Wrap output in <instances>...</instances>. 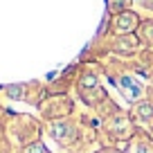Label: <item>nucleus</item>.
<instances>
[{"mask_svg": "<svg viewBox=\"0 0 153 153\" xmlns=\"http://www.w3.org/2000/svg\"><path fill=\"white\" fill-rule=\"evenodd\" d=\"M117 32H133L135 27H137V16L133 14V11H124V14L117 16Z\"/></svg>", "mask_w": 153, "mask_h": 153, "instance_id": "nucleus-1", "label": "nucleus"}, {"mask_svg": "<svg viewBox=\"0 0 153 153\" xmlns=\"http://www.w3.org/2000/svg\"><path fill=\"white\" fill-rule=\"evenodd\" d=\"M122 90H124V95L128 97V99H135V97H140V92H142V88H140L137 83L133 81V79H128V76H124V79H122Z\"/></svg>", "mask_w": 153, "mask_h": 153, "instance_id": "nucleus-2", "label": "nucleus"}, {"mask_svg": "<svg viewBox=\"0 0 153 153\" xmlns=\"http://www.w3.org/2000/svg\"><path fill=\"white\" fill-rule=\"evenodd\" d=\"M68 131H72V128H70L68 124H61V126H54V128H52V135L59 140V142H68V140H65V133H68Z\"/></svg>", "mask_w": 153, "mask_h": 153, "instance_id": "nucleus-3", "label": "nucleus"}, {"mask_svg": "<svg viewBox=\"0 0 153 153\" xmlns=\"http://www.w3.org/2000/svg\"><path fill=\"white\" fill-rule=\"evenodd\" d=\"M133 153H153V144L142 142L140 146H133Z\"/></svg>", "mask_w": 153, "mask_h": 153, "instance_id": "nucleus-4", "label": "nucleus"}, {"mask_svg": "<svg viewBox=\"0 0 153 153\" xmlns=\"http://www.w3.org/2000/svg\"><path fill=\"white\" fill-rule=\"evenodd\" d=\"M27 153H48V151L43 149V144H32V146L27 149Z\"/></svg>", "mask_w": 153, "mask_h": 153, "instance_id": "nucleus-5", "label": "nucleus"}, {"mask_svg": "<svg viewBox=\"0 0 153 153\" xmlns=\"http://www.w3.org/2000/svg\"><path fill=\"white\" fill-rule=\"evenodd\" d=\"M20 90H23V86H11V88H7V92H9L11 97H20Z\"/></svg>", "mask_w": 153, "mask_h": 153, "instance_id": "nucleus-6", "label": "nucleus"}]
</instances>
